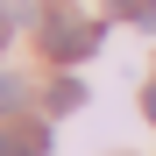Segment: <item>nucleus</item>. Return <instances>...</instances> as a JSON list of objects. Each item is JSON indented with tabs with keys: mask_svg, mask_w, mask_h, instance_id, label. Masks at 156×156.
<instances>
[{
	"mask_svg": "<svg viewBox=\"0 0 156 156\" xmlns=\"http://www.w3.org/2000/svg\"><path fill=\"white\" fill-rule=\"evenodd\" d=\"M43 50H50V57H57V64H78V57H92V50H99V29H92V21H50V29H43Z\"/></svg>",
	"mask_w": 156,
	"mask_h": 156,
	"instance_id": "f257e3e1",
	"label": "nucleus"
},
{
	"mask_svg": "<svg viewBox=\"0 0 156 156\" xmlns=\"http://www.w3.org/2000/svg\"><path fill=\"white\" fill-rule=\"evenodd\" d=\"M114 14H128V21H142V29H156V0H114Z\"/></svg>",
	"mask_w": 156,
	"mask_h": 156,
	"instance_id": "7ed1b4c3",
	"label": "nucleus"
},
{
	"mask_svg": "<svg viewBox=\"0 0 156 156\" xmlns=\"http://www.w3.org/2000/svg\"><path fill=\"white\" fill-rule=\"evenodd\" d=\"M142 114H149V121H156V78H149V92H142Z\"/></svg>",
	"mask_w": 156,
	"mask_h": 156,
	"instance_id": "423d86ee",
	"label": "nucleus"
},
{
	"mask_svg": "<svg viewBox=\"0 0 156 156\" xmlns=\"http://www.w3.org/2000/svg\"><path fill=\"white\" fill-rule=\"evenodd\" d=\"M0 156H43V128H21V135L0 142Z\"/></svg>",
	"mask_w": 156,
	"mask_h": 156,
	"instance_id": "f03ea898",
	"label": "nucleus"
},
{
	"mask_svg": "<svg viewBox=\"0 0 156 156\" xmlns=\"http://www.w3.org/2000/svg\"><path fill=\"white\" fill-rule=\"evenodd\" d=\"M78 99H85V85H78V78H64V85H57V92H50V107H57V114H71V107H78Z\"/></svg>",
	"mask_w": 156,
	"mask_h": 156,
	"instance_id": "20e7f679",
	"label": "nucleus"
},
{
	"mask_svg": "<svg viewBox=\"0 0 156 156\" xmlns=\"http://www.w3.org/2000/svg\"><path fill=\"white\" fill-rule=\"evenodd\" d=\"M14 107H21V78H14V71H0V114H14Z\"/></svg>",
	"mask_w": 156,
	"mask_h": 156,
	"instance_id": "39448f33",
	"label": "nucleus"
},
{
	"mask_svg": "<svg viewBox=\"0 0 156 156\" xmlns=\"http://www.w3.org/2000/svg\"><path fill=\"white\" fill-rule=\"evenodd\" d=\"M0 43H7V21H0Z\"/></svg>",
	"mask_w": 156,
	"mask_h": 156,
	"instance_id": "0eeeda50",
	"label": "nucleus"
}]
</instances>
